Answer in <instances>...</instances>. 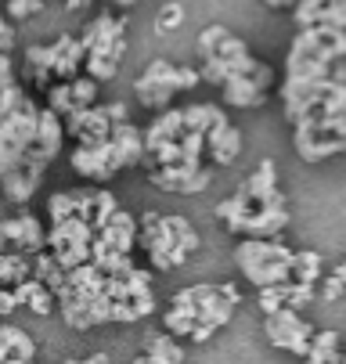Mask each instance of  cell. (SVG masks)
<instances>
[{
    "label": "cell",
    "instance_id": "obj_13",
    "mask_svg": "<svg viewBox=\"0 0 346 364\" xmlns=\"http://www.w3.org/2000/svg\"><path fill=\"white\" fill-rule=\"evenodd\" d=\"M148 181H152L159 191L199 195V191L210 188L213 173H210V166H199V170H191V166H156V170H148Z\"/></svg>",
    "mask_w": 346,
    "mask_h": 364
},
{
    "label": "cell",
    "instance_id": "obj_57",
    "mask_svg": "<svg viewBox=\"0 0 346 364\" xmlns=\"http://www.w3.org/2000/svg\"><path fill=\"white\" fill-rule=\"evenodd\" d=\"M335 274H339V278H342V282H346V259H342V264H339V267H335Z\"/></svg>",
    "mask_w": 346,
    "mask_h": 364
},
{
    "label": "cell",
    "instance_id": "obj_52",
    "mask_svg": "<svg viewBox=\"0 0 346 364\" xmlns=\"http://www.w3.org/2000/svg\"><path fill=\"white\" fill-rule=\"evenodd\" d=\"M105 109H109L112 123H126V119H130V109L123 105V101H112V105H105Z\"/></svg>",
    "mask_w": 346,
    "mask_h": 364
},
{
    "label": "cell",
    "instance_id": "obj_39",
    "mask_svg": "<svg viewBox=\"0 0 346 364\" xmlns=\"http://www.w3.org/2000/svg\"><path fill=\"white\" fill-rule=\"evenodd\" d=\"M83 73H87V76H94L97 83H109V80H116L119 62H116V58H109V55H87Z\"/></svg>",
    "mask_w": 346,
    "mask_h": 364
},
{
    "label": "cell",
    "instance_id": "obj_58",
    "mask_svg": "<svg viewBox=\"0 0 346 364\" xmlns=\"http://www.w3.org/2000/svg\"><path fill=\"white\" fill-rule=\"evenodd\" d=\"M134 364H148V353H141V357H137V360H134Z\"/></svg>",
    "mask_w": 346,
    "mask_h": 364
},
{
    "label": "cell",
    "instance_id": "obj_32",
    "mask_svg": "<svg viewBox=\"0 0 346 364\" xmlns=\"http://www.w3.org/2000/svg\"><path fill=\"white\" fill-rule=\"evenodd\" d=\"M0 346H8V353H11V357L36 360V343H33L22 328H15V325H0Z\"/></svg>",
    "mask_w": 346,
    "mask_h": 364
},
{
    "label": "cell",
    "instance_id": "obj_46",
    "mask_svg": "<svg viewBox=\"0 0 346 364\" xmlns=\"http://www.w3.org/2000/svg\"><path fill=\"white\" fill-rule=\"evenodd\" d=\"M314 296H318V292H314V285H307V282H292V285H288V306H292V310H303L307 303H314Z\"/></svg>",
    "mask_w": 346,
    "mask_h": 364
},
{
    "label": "cell",
    "instance_id": "obj_36",
    "mask_svg": "<svg viewBox=\"0 0 346 364\" xmlns=\"http://www.w3.org/2000/svg\"><path fill=\"white\" fill-rule=\"evenodd\" d=\"M180 148H184V163H180V166H191V170L206 166V134L188 130V134L180 137Z\"/></svg>",
    "mask_w": 346,
    "mask_h": 364
},
{
    "label": "cell",
    "instance_id": "obj_10",
    "mask_svg": "<svg viewBox=\"0 0 346 364\" xmlns=\"http://www.w3.org/2000/svg\"><path fill=\"white\" fill-rule=\"evenodd\" d=\"M112 116L105 105H94V109H76L65 116V134L76 144H97V141H109L112 137Z\"/></svg>",
    "mask_w": 346,
    "mask_h": 364
},
{
    "label": "cell",
    "instance_id": "obj_30",
    "mask_svg": "<svg viewBox=\"0 0 346 364\" xmlns=\"http://www.w3.org/2000/svg\"><path fill=\"white\" fill-rule=\"evenodd\" d=\"M144 353H148V364H180L184 360V350H180L177 336H170V332L148 339V350Z\"/></svg>",
    "mask_w": 346,
    "mask_h": 364
},
{
    "label": "cell",
    "instance_id": "obj_34",
    "mask_svg": "<svg viewBox=\"0 0 346 364\" xmlns=\"http://www.w3.org/2000/svg\"><path fill=\"white\" fill-rule=\"evenodd\" d=\"M184 116H188V130H199V134H210L220 119H227L224 109H217V105H188Z\"/></svg>",
    "mask_w": 346,
    "mask_h": 364
},
{
    "label": "cell",
    "instance_id": "obj_14",
    "mask_svg": "<svg viewBox=\"0 0 346 364\" xmlns=\"http://www.w3.org/2000/svg\"><path fill=\"white\" fill-rule=\"evenodd\" d=\"M47 47H51V69H55V80H76V76L83 73L87 43L80 40V33H62L58 40H51Z\"/></svg>",
    "mask_w": 346,
    "mask_h": 364
},
{
    "label": "cell",
    "instance_id": "obj_16",
    "mask_svg": "<svg viewBox=\"0 0 346 364\" xmlns=\"http://www.w3.org/2000/svg\"><path fill=\"white\" fill-rule=\"evenodd\" d=\"M141 76L159 83V87H170V90H195V87L202 83V73L195 69V65H177L170 58H152V62L144 65Z\"/></svg>",
    "mask_w": 346,
    "mask_h": 364
},
{
    "label": "cell",
    "instance_id": "obj_29",
    "mask_svg": "<svg viewBox=\"0 0 346 364\" xmlns=\"http://www.w3.org/2000/svg\"><path fill=\"white\" fill-rule=\"evenodd\" d=\"M26 62H29V76L36 80V87H51L55 83V69H51V47L47 43H29L26 47Z\"/></svg>",
    "mask_w": 346,
    "mask_h": 364
},
{
    "label": "cell",
    "instance_id": "obj_27",
    "mask_svg": "<svg viewBox=\"0 0 346 364\" xmlns=\"http://www.w3.org/2000/svg\"><path fill=\"white\" fill-rule=\"evenodd\" d=\"M342 339H339V332H332V328H325V332H318L314 336V343H310V353L303 357V364H342Z\"/></svg>",
    "mask_w": 346,
    "mask_h": 364
},
{
    "label": "cell",
    "instance_id": "obj_23",
    "mask_svg": "<svg viewBox=\"0 0 346 364\" xmlns=\"http://www.w3.org/2000/svg\"><path fill=\"white\" fill-rule=\"evenodd\" d=\"M188 134V116H184V109H166V112H159L156 119H152V127L144 130V144H148V151H152L159 141H180Z\"/></svg>",
    "mask_w": 346,
    "mask_h": 364
},
{
    "label": "cell",
    "instance_id": "obj_24",
    "mask_svg": "<svg viewBox=\"0 0 346 364\" xmlns=\"http://www.w3.org/2000/svg\"><path fill=\"white\" fill-rule=\"evenodd\" d=\"M137 231H141V220L134 217V213H126V210H119L116 217H112V224L105 228V231H97V235H102L116 252H134V245H137Z\"/></svg>",
    "mask_w": 346,
    "mask_h": 364
},
{
    "label": "cell",
    "instance_id": "obj_11",
    "mask_svg": "<svg viewBox=\"0 0 346 364\" xmlns=\"http://www.w3.org/2000/svg\"><path fill=\"white\" fill-rule=\"evenodd\" d=\"M0 238H4L8 245H15L18 252H29V256L40 252V249H47V228L29 210H18L15 217L0 220Z\"/></svg>",
    "mask_w": 346,
    "mask_h": 364
},
{
    "label": "cell",
    "instance_id": "obj_9",
    "mask_svg": "<svg viewBox=\"0 0 346 364\" xmlns=\"http://www.w3.org/2000/svg\"><path fill=\"white\" fill-rule=\"evenodd\" d=\"M292 148L303 163H325V159H335V155L346 151V141L335 137V134H321L310 123H296L292 127Z\"/></svg>",
    "mask_w": 346,
    "mask_h": 364
},
{
    "label": "cell",
    "instance_id": "obj_48",
    "mask_svg": "<svg viewBox=\"0 0 346 364\" xmlns=\"http://www.w3.org/2000/svg\"><path fill=\"white\" fill-rule=\"evenodd\" d=\"M112 321L134 325V321H141V314H137V306H134L130 299H119V303H116V314H112Z\"/></svg>",
    "mask_w": 346,
    "mask_h": 364
},
{
    "label": "cell",
    "instance_id": "obj_2",
    "mask_svg": "<svg viewBox=\"0 0 346 364\" xmlns=\"http://www.w3.org/2000/svg\"><path fill=\"white\" fill-rule=\"evenodd\" d=\"M234 259H238V271L245 274V282L256 289H267V285L292 282L296 249H288L281 238H242L234 245Z\"/></svg>",
    "mask_w": 346,
    "mask_h": 364
},
{
    "label": "cell",
    "instance_id": "obj_6",
    "mask_svg": "<svg viewBox=\"0 0 346 364\" xmlns=\"http://www.w3.org/2000/svg\"><path fill=\"white\" fill-rule=\"evenodd\" d=\"M264 332H267V343H271V346L288 350V353H296V357H307V353H310V343H314V336H318V328H314L310 321H303L300 310H292V306L278 310V314H267Z\"/></svg>",
    "mask_w": 346,
    "mask_h": 364
},
{
    "label": "cell",
    "instance_id": "obj_44",
    "mask_svg": "<svg viewBox=\"0 0 346 364\" xmlns=\"http://www.w3.org/2000/svg\"><path fill=\"white\" fill-rule=\"evenodd\" d=\"M43 11V0H8V18L11 22H22V18H33Z\"/></svg>",
    "mask_w": 346,
    "mask_h": 364
},
{
    "label": "cell",
    "instance_id": "obj_7",
    "mask_svg": "<svg viewBox=\"0 0 346 364\" xmlns=\"http://www.w3.org/2000/svg\"><path fill=\"white\" fill-rule=\"evenodd\" d=\"M80 40L87 43V55H109V58L123 62V55H126V15L116 18L112 11H97L80 29Z\"/></svg>",
    "mask_w": 346,
    "mask_h": 364
},
{
    "label": "cell",
    "instance_id": "obj_43",
    "mask_svg": "<svg viewBox=\"0 0 346 364\" xmlns=\"http://www.w3.org/2000/svg\"><path fill=\"white\" fill-rule=\"evenodd\" d=\"M163 325H166L170 336H188V339H191V332H195V325H199V321H195L191 314H184V310L170 306V310H166V318H163Z\"/></svg>",
    "mask_w": 346,
    "mask_h": 364
},
{
    "label": "cell",
    "instance_id": "obj_38",
    "mask_svg": "<svg viewBox=\"0 0 346 364\" xmlns=\"http://www.w3.org/2000/svg\"><path fill=\"white\" fill-rule=\"evenodd\" d=\"M69 217H76V195L72 191H55L51 198H47V220L65 224Z\"/></svg>",
    "mask_w": 346,
    "mask_h": 364
},
{
    "label": "cell",
    "instance_id": "obj_47",
    "mask_svg": "<svg viewBox=\"0 0 346 364\" xmlns=\"http://www.w3.org/2000/svg\"><path fill=\"white\" fill-rule=\"evenodd\" d=\"M321 296H325L328 303H335V299H342V296H346V282H342V278H339V274L332 271V274H328V278L321 282Z\"/></svg>",
    "mask_w": 346,
    "mask_h": 364
},
{
    "label": "cell",
    "instance_id": "obj_37",
    "mask_svg": "<svg viewBox=\"0 0 346 364\" xmlns=\"http://www.w3.org/2000/svg\"><path fill=\"white\" fill-rule=\"evenodd\" d=\"M288 285H292V282L256 289V303H260V310H264V318H267V314H278V310H285V306H288Z\"/></svg>",
    "mask_w": 346,
    "mask_h": 364
},
{
    "label": "cell",
    "instance_id": "obj_21",
    "mask_svg": "<svg viewBox=\"0 0 346 364\" xmlns=\"http://www.w3.org/2000/svg\"><path fill=\"white\" fill-rule=\"evenodd\" d=\"M267 94L271 90L256 76H234L220 87V101L231 109H260V105H267Z\"/></svg>",
    "mask_w": 346,
    "mask_h": 364
},
{
    "label": "cell",
    "instance_id": "obj_51",
    "mask_svg": "<svg viewBox=\"0 0 346 364\" xmlns=\"http://www.w3.org/2000/svg\"><path fill=\"white\" fill-rule=\"evenodd\" d=\"M15 80V62L8 50H0V83H11Z\"/></svg>",
    "mask_w": 346,
    "mask_h": 364
},
{
    "label": "cell",
    "instance_id": "obj_56",
    "mask_svg": "<svg viewBox=\"0 0 346 364\" xmlns=\"http://www.w3.org/2000/svg\"><path fill=\"white\" fill-rule=\"evenodd\" d=\"M0 364H36V360H26V357H8V360H0Z\"/></svg>",
    "mask_w": 346,
    "mask_h": 364
},
{
    "label": "cell",
    "instance_id": "obj_5",
    "mask_svg": "<svg viewBox=\"0 0 346 364\" xmlns=\"http://www.w3.org/2000/svg\"><path fill=\"white\" fill-rule=\"evenodd\" d=\"M195 50H199V58H206V55H220V58L234 62L238 76H253V73L264 65L260 58H253V55H249L245 40H242V36H234L227 26H206V29L199 33V40H195Z\"/></svg>",
    "mask_w": 346,
    "mask_h": 364
},
{
    "label": "cell",
    "instance_id": "obj_25",
    "mask_svg": "<svg viewBox=\"0 0 346 364\" xmlns=\"http://www.w3.org/2000/svg\"><path fill=\"white\" fill-rule=\"evenodd\" d=\"M15 299H18V306H29L33 314H40V318H47L55 310V303H58V296L47 289L40 278H26L22 285H15Z\"/></svg>",
    "mask_w": 346,
    "mask_h": 364
},
{
    "label": "cell",
    "instance_id": "obj_54",
    "mask_svg": "<svg viewBox=\"0 0 346 364\" xmlns=\"http://www.w3.org/2000/svg\"><path fill=\"white\" fill-rule=\"evenodd\" d=\"M267 8H274V11H292L296 4H300V0H264Z\"/></svg>",
    "mask_w": 346,
    "mask_h": 364
},
{
    "label": "cell",
    "instance_id": "obj_12",
    "mask_svg": "<svg viewBox=\"0 0 346 364\" xmlns=\"http://www.w3.org/2000/svg\"><path fill=\"white\" fill-rule=\"evenodd\" d=\"M238 195L249 198L253 205H288L285 191L278 188V166H274V159H260L256 170L238 184Z\"/></svg>",
    "mask_w": 346,
    "mask_h": 364
},
{
    "label": "cell",
    "instance_id": "obj_28",
    "mask_svg": "<svg viewBox=\"0 0 346 364\" xmlns=\"http://www.w3.org/2000/svg\"><path fill=\"white\" fill-rule=\"evenodd\" d=\"M26 278H33V259H29V252H0V285H8V289H15V285H22Z\"/></svg>",
    "mask_w": 346,
    "mask_h": 364
},
{
    "label": "cell",
    "instance_id": "obj_59",
    "mask_svg": "<svg viewBox=\"0 0 346 364\" xmlns=\"http://www.w3.org/2000/svg\"><path fill=\"white\" fill-rule=\"evenodd\" d=\"M342 364H346V350H342Z\"/></svg>",
    "mask_w": 346,
    "mask_h": 364
},
{
    "label": "cell",
    "instance_id": "obj_50",
    "mask_svg": "<svg viewBox=\"0 0 346 364\" xmlns=\"http://www.w3.org/2000/svg\"><path fill=\"white\" fill-rule=\"evenodd\" d=\"M15 306H18V299H15V289L0 285V318H8V314H11Z\"/></svg>",
    "mask_w": 346,
    "mask_h": 364
},
{
    "label": "cell",
    "instance_id": "obj_8",
    "mask_svg": "<svg viewBox=\"0 0 346 364\" xmlns=\"http://www.w3.org/2000/svg\"><path fill=\"white\" fill-rule=\"evenodd\" d=\"M69 166H72L80 177L94 181V184H105V181H112V177L123 170L112 137H109V141H97V144H76V148L69 151Z\"/></svg>",
    "mask_w": 346,
    "mask_h": 364
},
{
    "label": "cell",
    "instance_id": "obj_41",
    "mask_svg": "<svg viewBox=\"0 0 346 364\" xmlns=\"http://www.w3.org/2000/svg\"><path fill=\"white\" fill-rule=\"evenodd\" d=\"M180 22H184V8H180V0H170V4H163V8H159V15H156L152 29H156V36H166V33L180 29Z\"/></svg>",
    "mask_w": 346,
    "mask_h": 364
},
{
    "label": "cell",
    "instance_id": "obj_20",
    "mask_svg": "<svg viewBox=\"0 0 346 364\" xmlns=\"http://www.w3.org/2000/svg\"><path fill=\"white\" fill-rule=\"evenodd\" d=\"M112 144H116V155H119V166H123V170H130V166H148L144 130L134 127L130 119L112 127Z\"/></svg>",
    "mask_w": 346,
    "mask_h": 364
},
{
    "label": "cell",
    "instance_id": "obj_33",
    "mask_svg": "<svg viewBox=\"0 0 346 364\" xmlns=\"http://www.w3.org/2000/svg\"><path fill=\"white\" fill-rule=\"evenodd\" d=\"M47 94V109H55L62 119L69 112H76V97H72V80H55L51 87L43 90Z\"/></svg>",
    "mask_w": 346,
    "mask_h": 364
},
{
    "label": "cell",
    "instance_id": "obj_55",
    "mask_svg": "<svg viewBox=\"0 0 346 364\" xmlns=\"http://www.w3.org/2000/svg\"><path fill=\"white\" fill-rule=\"evenodd\" d=\"M87 4H94V0H65L69 11H80V8H87Z\"/></svg>",
    "mask_w": 346,
    "mask_h": 364
},
{
    "label": "cell",
    "instance_id": "obj_26",
    "mask_svg": "<svg viewBox=\"0 0 346 364\" xmlns=\"http://www.w3.org/2000/svg\"><path fill=\"white\" fill-rule=\"evenodd\" d=\"M173 94L177 90H170V87H159V83H152V80H144V76H137V83H134V97H137V105L141 109H148V112H166V109H173Z\"/></svg>",
    "mask_w": 346,
    "mask_h": 364
},
{
    "label": "cell",
    "instance_id": "obj_35",
    "mask_svg": "<svg viewBox=\"0 0 346 364\" xmlns=\"http://www.w3.org/2000/svg\"><path fill=\"white\" fill-rule=\"evenodd\" d=\"M119 210H123L119 198H116L109 188H97V202H94V231H105Z\"/></svg>",
    "mask_w": 346,
    "mask_h": 364
},
{
    "label": "cell",
    "instance_id": "obj_19",
    "mask_svg": "<svg viewBox=\"0 0 346 364\" xmlns=\"http://www.w3.org/2000/svg\"><path fill=\"white\" fill-rule=\"evenodd\" d=\"M43 173H47L43 163H29L22 170H11V173L0 177V195H4L8 202H15V205H26L36 195V188L43 184Z\"/></svg>",
    "mask_w": 346,
    "mask_h": 364
},
{
    "label": "cell",
    "instance_id": "obj_4",
    "mask_svg": "<svg viewBox=\"0 0 346 364\" xmlns=\"http://www.w3.org/2000/svg\"><path fill=\"white\" fill-rule=\"evenodd\" d=\"M94 224L83 217H69L65 224H51L47 231V249L58 256L62 271H76L83 264H90V245H94Z\"/></svg>",
    "mask_w": 346,
    "mask_h": 364
},
{
    "label": "cell",
    "instance_id": "obj_42",
    "mask_svg": "<svg viewBox=\"0 0 346 364\" xmlns=\"http://www.w3.org/2000/svg\"><path fill=\"white\" fill-rule=\"evenodd\" d=\"M163 220H166V228L177 235V242H180L188 252H199L202 238H199V231L191 228V220H188V217H163Z\"/></svg>",
    "mask_w": 346,
    "mask_h": 364
},
{
    "label": "cell",
    "instance_id": "obj_53",
    "mask_svg": "<svg viewBox=\"0 0 346 364\" xmlns=\"http://www.w3.org/2000/svg\"><path fill=\"white\" fill-rule=\"evenodd\" d=\"M213 325H195V332H191V343H206V339H213Z\"/></svg>",
    "mask_w": 346,
    "mask_h": 364
},
{
    "label": "cell",
    "instance_id": "obj_17",
    "mask_svg": "<svg viewBox=\"0 0 346 364\" xmlns=\"http://www.w3.org/2000/svg\"><path fill=\"white\" fill-rule=\"evenodd\" d=\"M242 155V130L231 119H220L210 134H206V159L213 166H231Z\"/></svg>",
    "mask_w": 346,
    "mask_h": 364
},
{
    "label": "cell",
    "instance_id": "obj_22",
    "mask_svg": "<svg viewBox=\"0 0 346 364\" xmlns=\"http://www.w3.org/2000/svg\"><path fill=\"white\" fill-rule=\"evenodd\" d=\"M65 119L55 112V109H47L43 105V112H40V137H36V155L43 163H55L58 155H62V144H65Z\"/></svg>",
    "mask_w": 346,
    "mask_h": 364
},
{
    "label": "cell",
    "instance_id": "obj_1",
    "mask_svg": "<svg viewBox=\"0 0 346 364\" xmlns=\"http://www.w3.org/2000/svg\"><path fill=\"white\" fill-rule=\"evenodd\" d=\"M342 55H346V29L307 26L292 36L288 58H285V80H281V109L292 127L318 112L321 90L332 80V65Z\"/></svg>",
    "mask_w": 346,
    "mask_h": 364
},
{
    "label": "cell",
    "instance_id": "obj_15",
    "mask_svg": "<svg viewBox=\"0 0 346 364\" xmlns=\"http://www.w3.org/2000/svg\"><path fill=\"white\" fill-rule=\"evenodd\" d=\"M292 22L300 29H307V26L346 29V0H300L292 8Z\"/></svg>",
    "mask_w": 346,
    "mask_h": 364
},
{
    "label": "cell",
    "instance_id": "obj_18",
    "mask_svg": "<svg viewBox=\"0 0 346 364\" xmlns=\"http://www.w3.org/2000/svg\"><path fill=\"white\" fill-rule=\"evenodd\" d=\"M288 205H253L249 217L242 220V231L245 238H278L285 228H288Z\"/></svg>",
    "mask_w": 346,
    "mask_h": 364
},
{
    "label": "cell",
    "instance_id": "obj_31",
    "mask_svg": "<svg viewBox=\"0 0 346 364\" xmlns=\"http://www.w3.org/2000/svg\"><path fill=\"white\" fill-rule=\"evenodd\" d=\"M321 278H325V259H321V252H314V249L296 252V264H292V282L318 285Z\"/></svg>",
    "mask_w": 346,
    "mask_h": 364
},
{
    "label": "cell",
    "instance_id": "obj_45",
    "mask_svg": "<svg viewBox=\"0 0 346 364\" xmlns=\"http://www.w3.org/2000/svg\"><path fill=\"white\" fill-rule=\"evenodd\" d=\"M76 217L94 224V202H97V188H76Z\"/></svg>",
    "mask_w": 346,
    "mask_h": 364
},
{
    "label": "cell",
    "instance_id": "obj_3",
    "mask_svg": "<svg viewBox=\"0 0 346 364\" xmlns=\"http://www.w3.org/2000/svg\"><path fill=\"white\" fill-rule=\"evenodd\" d=\"M137 245L148 252V259H152V267H156V271H173V267H184V259L191 256V252L177 242V235L166 228L163 213H156V210L141 213Z\"/></svg>",
    "mask_w": 346,
    "mask_h": 364
},
{
    "label": "cell",
    "instance_id": "obj_49",
    "mask_svg": "<svg viewBox=\"0 0 346 364\" xmlns=\"http://www.w3.org/2000/svg\"><path fill=\"white\" fill-rule=\"evenodd\" d=\"M11 47H15V26H11L8 15H0V50L11 55Z\"/></svg>",
    "mask_w": 346,
    "mask_h": 364
},
{
    "label": "cell",
    "instance_id": "obj_40",
    "mask_svg": "<svg viewBox=\"0 0 346 364\" xmlns=\"http://www.w3.org/2000/svg\"><path fill=\"white\" fill-rule=\"evenodd\" d=\"M97 90H102V83H97L94 76L80 73L72 80V97H76V109H94L97 105Z\"/></svg>",
    "mask_w": 346,
    "mask_h": 364
}]
</instances>
